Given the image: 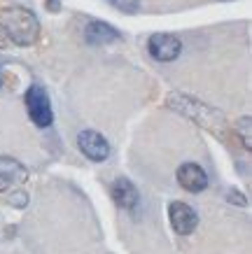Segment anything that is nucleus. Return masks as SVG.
I'll use <instances>...</instances> for the list:
<instances>
[{"label": "nucleus", "mask_w": 252, "mask_h": 254, "mask_svg": "<svg viewBox=\"0 0 252 254\" xmlns=\"http://www.w3.org/2000/svg\"><path fill=\"white\" fill-rule=\"evenodd\" d=\"M166 103H168V108H173L175 112H180V115L191 119V122H196L199 126L208 128V131L217 133V135H222V131H224V124H227L224 122V115H222L220 110L206 105L203 100L191 98L187 93H170L166 98Z\"/></svg>", "instance_id": "1"}, {"label": "nucleus", "mask_w": 252, "mask_h": 254, "mask_svg": "<svg viewBox=\"0 0 252 254\" xmlns=\"http://www.w3.org/2000/svg\"><path fill=\"white\" fill-rule=\"evenodd\" d=\"M0 26L7 33L9 42L19 47L33 45L40 35V21L31 9L26 7H7L0 12Z\"/></svg>", "instance_id": "2"}, {"label": "nucleus", "mask_w": 252, "mask_h": 254, "mask_svg": "<svg viewBox=\"0 0 252 254\" xmlns=\"http://www.w3.org/2000/svg\"><path fill=\"white\" fill-rule=\"evenodd\" d=\"M23 103H26V110H28L31 122L35 124L38 128L52 126L54 112H52V103H49V96H47L45 86H40V84L28 86V91L23 96Z\"/></svg>", "instance_id": "3"}, {"label": "nucleus", "mask_w": 252, "mask_h": 254, "mask_svg": "<svg viewBox=\"0 0 252 254\" xmlns=\"http://www.w3.org/2000/svg\"><path fill=\"white\" fill-rule=\"evenodd\" d=\"M147 52L154 61L159 63H170L175 61L180 52H182V42L173 33H154L147 40Z\"/></svg>", "instance_id": "4"}, {"label": "nucleus", "mask_w": 252, "mask_h": 254, "mask_svg": "<svg viewBox=\"0 0 252 254\" xmlns=\"http://www.w3.org/2000/svg\"><path fill=\"white\" fill-rule=\"evenodd\" d=\"M77 147L89 161L103 163L110 156V142L105 140V135H100L98 131H91V128L77 135Z\"/></svg>", "instance_id": "5"}, {"label": "nucleus", "mask_w": 252, "mask_h": 254, "mask_svg": "<svg viewBox=\"0 0 252 254\" xmlns=\"http://www.w3.org/2000/svg\"><path fill=\"white\" fill-rule=\"evenodd\" d=\"M168 222L173 226V231L180 236H189L194 233V229L199 226V215L194 212V208H189L182 200H173L168 205Z\"/></svg>", "instance_id": "6"}, {"label": "nucleus", "mask_w": 252, "mask_h": 254, "mask_svg": "<svg viewBox=\"0 0 252 254\" xmlns=\"http://www.w3.org/2000/svg\"><path fill=\"white\" fill-rule=\"evenodd\" d=\"M177 182H180V187H182L184 191L201 193L208 187V175H206V170L201 168L199 163L187 161V163H182V166L177 168Z\"/></svg>", "instance_id": "7"}, {"label": "nucleus", "mask_w": 252, "mask_h": 254, "mask_svg": "<svg viewBox=\"0 0 252 254\" xmlns=\"http://www.w3.org/2000/svg\"><path fill=\"white\" fill-rule=\"evenodd\" d=\"M110 193H112V200L122 210H136L138 200H140L138 187L131 182L129 177H117L112 182V187H110Z\"/></svg>", "instance_id": "8"}, {"label": "nucleus", "mask_w": 252, "mask_h": 254, "mask_svg": "<svg viewBox=\"0 0 252 254\" xmlns=\"http://www.w3.org/2000/svg\"><path fill=\"white\" fill-rule=\"evenodd\" d=\"M119 38H122V33L112 28L107 21H89L86 28H84V40L93 47L110 45V42H117Z\"/></svg>", "instance_id": "9"}, {"label": "nucleus", "mask_w": 252, "mask_h": 254, "mask_svg": "<svg viewBox=\"0 0 252 254\" xmlns=\"http://www.w3.org/2000/svg\"><path fill=\"white\" fill-rule=\"evenodd\" d=\"M28 177V170L23 168L16 159L9 156H0V191H5L9 187H14L16 182H23Z\"/></svg>", "instance_id": "10"}, {"label": "nucleus", "mask_w": 252, "mask_h": 254, "mask_svg": "<svg viewBox=\"0 0 252 254\" xmlns=\"http://www.w3.org/2000/svg\"><path fill=\"white\" fill-rule=\"evenodd\" d=\"M236 133L238 138H241V142H243L245 149H250L252 142H250V117H241L236 122Z\"/></svg>", "instance_id": "11"}, {"label": "nucleus", "mask_w": 252, "mask_h": 254, "mask_svg": "<svg viewBox=\"0 0 252 254\" xmlns=\"http://www.w3.org/2000/svg\"><path fill=\"white\" fill-rule=\"evenodd\" d=\"M112 7H117L119 12L124 14H136L138 9H140V0H107Z\"/></svg>", "instance_id": "12"}, {"label": "nucleus", "mask_w": 252, "mask_h": 254, "mask_svg": "<svg viewBox=\"0 0 252 254\" xmlns=\"http://www.w3.org/2000/svg\"><path fill=\"white\" fill-rule=\"evenodd\" d=\"M227 200H234V203H238V205H248V198H243V193L238 191V189H231L229 193H227Z\"/></svg>", "instance_id": "13"}, {"label": "nucleus", "mask_w": 252, "mask_h": 254, "mask_svg": "<svg viewBox=\"0 0 252 254\" xmlns=\"http://www.w3.org/2000/svg\"><path fill=\"white\" fill-rule=\"evenodd\" d=\"M7 42H9L7 33L2 31V26H0V49H5V47H7Z\"/></svg>", "instance_id": "14"}, {"label": "nucleus", "mask_w": 252, "mask_h": 254, "mask_svg": "<svg viewBox=\"0 0 252 254\" xmlns=\"http://www.w3.org/2000/svg\"><path fill=\"white\" fill-rule=\"evenodd\" d=\"M47 2H49V7H52V12H56V9H59V2H56V0H47Z\"/></svg>", "instance_id": "15"}]
</instances>
